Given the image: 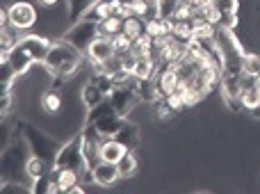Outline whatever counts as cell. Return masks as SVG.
<instances>
[{"mask_svg": "<svg viewBox=\"0 0 260 194\" xmlns=\"http://www.w3.org/2000/svg\"><path fill=\"white\" fill-rule=\"evenodd\" d=\"M53 44V39L46 35H37V32H25V35L18 39V44L9 50L7 59L5 62L12 64V69L16 71V76H25L32 67L37 64H44L48 48Z\"/></svg>", "mask_w": 260, "mask_h": 194, "instance_id": "1", "label": "cell"}, {"mask_svg": "<svg viewBox=\"0 0 260 194\" xmlns=\"http://www.w3.org/2000/svg\"><path fill=\"white\" fill-rule=\"evenodd\" d=\"M82 64H87V55L80 48H76L71 41H67L64 37L53 39L48 55L44 59V67L53 76H62V78H73L82 69Z\"/></svg>", "mask_w": 260, "mask_h": 194, "instance_id": "2", "label": "cell"}, {"mask_svg": "<svg viewBox=\"0 0 260 194\" xmlns=\"http://www.w3.org/2000/svg\"><path fill=\"white\" fill-rule=\"evenodd\" d=\"M39 21V12H37L35 3L30 0H14L9 7H3L0 12V23L3 25H12L18 32H30Z\"/></svg>", "mask_w": 260, "mask_h": 194, "instance_id": "3", "label": "cell"}, {"mask_svg": "<svg viewBox=\"0 0 260 194\" xmlns=\"http://www.w3.org/2000/svg\"><path fill=\"white\" fill-rule=\"evenodd\" d=\"M53 169H76V172H87L85 153H82V131L73 135L71 140L62 142L57 155L53 160Z\"/></svg>", "mask_w": 260, "mask_h": 194, "instance_id": "4", "label": "cell"}, {"mask_svg": "<svg viewBox=\"0 0 260 194\" xmlns=\"http://www.w3.org/2000/svg\"><path fill=\"white\" fill-rule=\"evenodd\" d=\"M99 37V23L96 21H89V18H80L76 21L71 27L67 30L64 39L71 41L76 48H80L82 53H87V48L91 46V41Z\"/></svg>", "mask_w": 260, "mask_h": 194, "instance_id": "5", "label": "cell"}, {"mask_svg": "<svg viewBox=\"0 0 260 194\" xmlns=\"http://www.w3.org/2000/svg\"><path fill=\"white\" fill-rule=\"evenodd\" d=\"M87 64H89L91 71H99V67L103 62H108L110 57H114L117 55V50H114V44H112V37H103L99 35L94 41H91V46L87 48Z\"/></svg>", "mask_w": 260, "mask_h": 194, "instance_id": "6", "label": "cell"}, {"mask_svg": "<svg viewBox=\"0 0 260 194\" xmlns=\"http://www.w3.org/2000/svg\"><path fill=\"white\" fill-rule=\"evenodd\" d=\"M108 101L112 103L114 112L123 119H130L133 110L137 108L142 101H139V94L137 89H130V87H114V91L108 96Z\"/></svg>", "mask_w": 260, "mask_h": 194, "instance_id": "7", "label": "cell"}, {"mask_svg": "<svg viewBox=\"0 0 260 194\" xmlns=\"http://www.w3.org/2000/svg\"><path fill=\"white\" fill-rule=\"evenodd\" d=\"M64 103H67V99L62 96V91L53 89V87H46L39 94V112L46 114V117H57V114H62Z\"/></svg>", "mask_w": 260, "mask_h": 194, "instance_id": "8", "label": "cell"}, {"mask_svg": "<svg viewBox=\"0 0 260 194\" xmlns=\"http://www.w3.org/2000/svg\"><path fill=\"white\" fill-rule=\"evenodd\" d=\"M91 174H94V181H96V185L99 187H112V185H117V183L121 181V174H119L117 165L103 163V160L91 169Z\"/></svg>", "mask_w": 260, "mask_h": 194, "instance_id": "9", "label": "cell"}, {"mask_svg": "<svg viewBox=\"0 0 260 194\" xmlns=\"http://www.w3.org/2000/svg\"><path fill=\"white\" fill-rule=\"evenodd\" d=\"M128 151H130L128 146L123 144V142H119L117 137H105L103 144H101V160H103V163L117 165Z\"/></svg>", "mask_w": 260, "mask_h": 194, "instance_id": "10", "label": "cell"}, {"mask_svg": "<svg viewBox=\"0 0 260 194\" xmlns=\"http://www.w3.org/2000/svg\"><path fill=\"white\" fill-rule=\"evenodd\" d=\"M123 123H126V119L119 117L117 112H110V114H105V117H101V119H96V121H91V126H94L103 137H114V135L119 133V128L123 126Z\"/></svg>", "mask_w": 260, "mask_h": 194, "instance_id": "11", "label": "cell"}, {"mask_svg": "<svg viewBox=\"0 0 260 194\" xmlns=\"http://www.w3.org/2000/svg\"><path fill=\"white\" fill-rule=\"evenodd\" d=\"M105 99H108V96L101 91V87L96 85V82H91V78L87 82H82V87H80V101H82V105H85L87 110L101 105Z\"/></svg>", "mask_w": 260, "mask_h": 194, "instance_id": "12", "label": "cell"}, {"mask_svg": "<svg viewBox=\"0 0 260 194\" xmlns=\"http://www.w3.org/2000/svg\"><path fill=\"white\" fill-rule=\"evenodd\" d=\"M53 178L57 183L59 192H71L82 181V174L76 169H53Z\"/></svg>", "mask_w": 260, "mask_h": 194, "instance_id": "13", "label": "cell"}, {"mask_svg": "<svg viewBox=\"0 0 260 194\" xmlns=\"http://www.w3.org/2000/svg\"><path fill=\"white\" fill-rule=\"evenodd\" d=\"M117 167H119L121 178H126V181H128V178H135L139 174V153L130 149L128 153L117 163Z\"/></svg>", "mask_w": 260, "mask_h": 194, "instance_id": "14", "label": "cell"}, {"mask_svg": "<svg viewBox=\"0 0 260 194\" xmlns=\"http://www.w3.org/2000/svg\"><path fill=\"white\" fill-rule=\"evenodd\" d=\"M108 16H112V9H110V0H96L94 5H91L89 9H87V14L82 18H89V21H105Z\"/></svg>", "mask_w": 260, "mask_h": 194, "instance_id": "15", "label": "cell"}, {"mask_svg": "<svg viewBox=\"0 0 260 194\" xmlns=\"http://www.w3.org/2000/svg\"><path fill=\"white\" fill-rule=\"evenodd\" d=\"M121 32H126V35L133 41L139 39V37L146 32V21H144L142 16H128V18H123V30Z\"/></svg>", "mask_w": 260, "mask_h": 194, "instance_id": "16", "label": "cell"}, {"mask_svg": "<svg viewBox=\"0 0 260 194\" xmlns=\"http://www.w3.org/2000/svg\"><path fill=\"white\" fill-rule=\"evenodd\" d=\"M123 30V18L121 16H108L105 21L99 23V35L103 37H114Z\"/></svg>", "mask_w": 260, "mask_h": 194, "instance_id": "17", "label": "cell"}, {"mask_svg": "<svg viewBox=\"0 0 260 194\" xmlns=\"http://www.w3.org/2000/svg\"><path fill=\"white\" fill-rule=\"evenodd\" d=\"M242 71L247 73V76H253V78L260 76V53L258 50H247V53H244Z\"/></svg>", "mask_w": 260, "mask_h": 194, "instance_id": "18", "label": "cell"}, {"mask_svg": "<svg viewBox=\"0 0 260 194\" xmlns=\"http://www.w3.org/2000/svg\"><path fill=\"white\" fill-rule=\"evenodd\" d=\"M171 35H174L178 41H183V44H189V41L194 39V25H192V21H176L174 32H171Z\"/></svg>", "mask_w": 260, "mask_h": 194, "instance_id": "19", "label": "cell"}, {"mask_svg": "<svg viewBox=\"0 0 260 194\" xmlns=\"http://www.w3.org/2000/svg\"><path fill=\"white\" fill-rule=\"evenodd\" d=\"M146 35L151 37V39H160V37L169 35V30H167V23L165 18H146Z\"/></svg>", "mask_w": 260, "mask_h": 194, "instance_id": "20", "label": "cell"}, {"mask_svg": "<svg viewBox=\"0 0 260 194\" xmlns=\"http://www.w3.org/2000/svg\"><path fill=\"white\" fill-rule=\"evenodd\" d=\"M180 3H183V0H155L157 16L160 18H174V12L178 9Z\"/></svg>", "mask_w": 260, "mask_h": 194, "instance_id": "21", "label": "cell"}, {"mask_svg": "<svg viewBox=\"0 0 260 194\" xmlns=\"http://www.w3.org/2000/svg\"><path fill=\"white\" fill-rule=\"evenodd\" d=\"M112 44H114V50L117 55H128L130 48H133V39L126 35V32H119V35L112 37Z\"/></svg>", "mask_w": 260, "mask_h": 194, "instance_id": "22", "label": "cell"}, {"mask_svg": "<svg viewBox=\"0 0 260 194\" xmlns=\"http://www.w3.org/2000/svg\"><path fill=\"white\" fill-rule=\"evenodd\" d=\"M197 14V7H192L189 3H180L178 5V9L174 12V21H192V16Z\"/></svg>", "mask_w": 260, "mask_h": 194, "instance_id": "23", "label": "cell"}, {"mask_svg": "<svg viewBox=\"0 0 260 194\" xmlns=\"http://www.w3.org/2000/svg\"><path fill=\"white\" fill-rule=\"evenodd\" d=\"M165 101H167V105H169L171 110H174V112H183L185 110V101H183V96H180V91L176 89V91H171V94H167L165 96Z\"/></svg>", "mask_w": 260, "mask_h": 194, "instance_id": "24", "label": "cell"}, {"mask_svg": "<svg viewBox=\"0 0 260 194\" xmlns=\"http://www.w3.org/2000/svg\"><path fill=\"white\" fill-rule=\"evenodd\" d=\"M37 3H39L41 7L50 9V7H57V5H59V0H37Z\"/></svg>", "mask_w": 260, "mask_h": 194, "instance_id": "25", "label": "cell"}, {"mask_svg": "<svg viewBox=\"0 0 260 194\" xmlns=\"http://www.w3.org/2000/svg\"><path fill=\"white\" fill-rule=\"evenodd\" d=\"M256 80H258V85H260V76H258V78H256Z\"/></svg>", "mask_w": 260, "mask_h": 194, "instance_id": "26", "label": "cell"}]
</instances>
